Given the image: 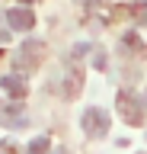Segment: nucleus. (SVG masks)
<instances>
[{
	"label": "nucleus",
	"instance_id": "0eeeda50",
	"mask_svg": "<svg viewBox=\"0 0 147 154\" xmlns=\"http://www.w3.org/2000/svg\"><path fill=\"white\" fill-rule=\"evenodd\" d=\"M131 13H134L137 26H147V0H137L134 7H131Z\"/></svg>",
	"mask_w": 147,
	"mask_h": 154
},
{
	"label": "nucleus",
	"instance_id": "f257e3e1",
	"mask_svg": "<svg viewBox=\"0 0 147 154\" xmlns=\"http://www.w3.org/2000/svg\"><path fill=\"white\" fill-rule=\"evenodd\" d=\"M115 109H118V116H122L128 125H141L144 122V106H141V100H137L134 93H128V90H122V93L115 96Z\"/></svg>",
	"mask_w": 147,
	"mask_h": 154
},
{
	"label": "nucleus",
	"instance_id": "f03ea898",
	"mask_svg": "<svg viewBox=\"0 0 147 154\" xmlns=\"http://www.w3.org/2000/svg\"><path fill=\"white\" fill-rule=\"evenodd\" d=\"M80 125H83V132H87L90 138H102V135L109 132L112 119H109L106 109H99V106H90L87 112H83V119H80Z\"/></svg>",
	"mask_w": 147,
	"mask_h": 154
},
{
	"label": "nucleus",
	"instance_id": "1a4fd4ad",
	"mask_svg": "<svg viewBox=\"0 0 147 154\" xmlns=\"http://www.w3.org/2000/svg\"><path fill=\"white\" fill-rule=\"evenodd\" d=\"M61 154H67V151H61Z\"/></svg>",
	"mask_w": 147,
	"mask_h": 154
},
{
	"label": "nucleus",
	"instance_id": "20e7f679",
	"mask_svg": "<svg viewBox=\"0 0 147 154\" xmlns=\"http://www.w3.org/2000/svg\"><path fill=\"white\" fill-rule=\"evenodd\" d=\"M7 23H10L13 29L26 32V29L35 26V13H32V10H26V7H13V10H7Z\"/></svg>",
	"mask_w": 147,
	"mask_h": 154
},
{
	"label": "nucleus",
	"instance_id": "39448f33",
	"mask_svg": "<svg viewBox=\"0 0 147 154\" xmlns=\"http://www.w3.org/2000/svg\"><path fill=\"white\" fill-rule=\"evenodd\" d=\"M0 87H3V90H7L13 100H22V96H26V90H29V87H26V80H22L19 74H7V77H0Z\"/></svg>",
	"mask_w": 147,
	"mask_h": 154
},
{
	"label": "nucleus",
	"instance_id": "6e6552de",
	"mask_svg": "<svg viewBox=\"0 0 147 154\" xmlns=\"http://www.w3.org/2000/svg\"><path fill=\"white\" fill-rule=\"evenodd\" d=\"M22 3H32V0H22Z\"/></svg>",
	"mask_w": 147,
	"mask_h": 154
},
{
	"label": "nucleus",
	"instance_id": "423d86ee",
	"mask_svg": "<svg viewBox=\"0 0 147 154\" xmlns=\"http://www.w3.org/2000/svg\"><path fill=\"white\" fill-rule=\"evenodd\" d=\"M26 151H29V154H48L51 151V141L45 138V135H39V138H32V141H29Z\"/></svg>",
	"mask_w": 147,
	"mask_h": 154
},
{
	"label": "nucleus",
	"instance_id": "7ed1b4c3",
	"mask_svg": "<svg viewBox=\"0 0 147 154\" xmlns=\"http://www.w3.org/2000/svg\"><path fill=\"white\" fill-rule=\"evenodd\" d=\"M39 51H42V42H26V45L13 55V67H19V71L32 67L35 61H39Z\"/></svg>",
	"mask_w": 147,
	"mask_h": 154
}]
</instances>
